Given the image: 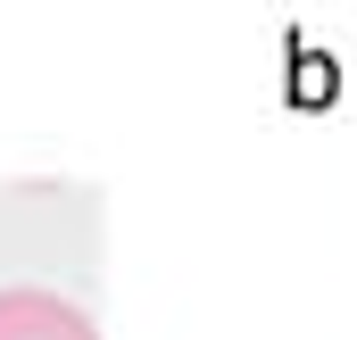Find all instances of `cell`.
Masks as SVG:
<instances>
[{
	"mask_svg": "<svg viewBox=\"0 0 357 340\" xmlns=\"http://www.w3.org/2000/svg\"><path fill=\"white\" fill-rule=\"evenodd\" d=\"M0 340H100V324L59 291H0Z\"/></svg>",
	"mask_w": 357,
	"mask_h": 340,
	"instance_id": "obj_1",
	"label": "cell"
}]
</instances>
